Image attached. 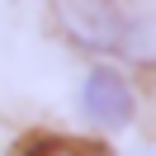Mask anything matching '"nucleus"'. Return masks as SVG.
<instances>
[{"mask_svg": "<svg viewBox=\"0 0 156 156\" xmlns=\"http://www.w3.org/2000/svg\"><path fill=\"white\" fill-rule=\"evenodd\" d=\"M62 29L99 52L133 48L137 38V19H128L123 0H62Z\"/></svg>", "mask_w": 156, "mask_h": 156, "instance_id": "nucleus-1", "label": "nucleus"}, {"mask_svg": "<svg viewBox=\"0 0 156 156\" xmlns=\"http://www.w3.org/2000/svg\"><path fill=\"white\" fill-rule=\"evenodd\" d=\"M80 109H85L99 128H123L128 118H133V90H128V80L118 76V71L99 66V71H90L85 85H80Z\"/></svg>", "mask_w": 156, "mask_h": 156, "instance_id": "nucleus-2", "label": "nucleus"}, {"mask_svg": "<svg viewBox=\"0 0 156 156\" xmlns=\"http://www.w3.org/2000/svg\"><path fill=\"white\" fill-rule=\"evenodd\" d=\"M19 156H95L85 142H71V137H38V142H29Z\"/></svg>", "mask_w": 156, "mask_h": 156, "instance_id": "nucleus-3", "label": "nucleus"}]
</instances>
